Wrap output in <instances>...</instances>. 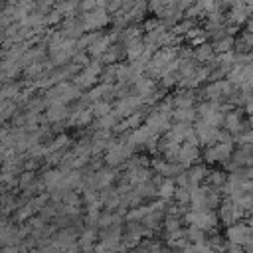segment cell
<instances>
[{
  "mask_svg": "<svg viewBox=\"0 0 253 253\" xmlns=\"http://www.w3.org/2000/svg\"><path fill=\"white\" fill-rule=\"evenodd\" d=\"M134 192L142 198V200H148V198H158V186L150 180V182H142V184H136L134 186Z\"/></svg>",
  "mask_w": 253,
  "mask_h": 253,
  "instance_id": "cell-29",
  "label": "cell"
},
{
  "mask_svg": "<svg viewBox=\"0 0 253 253\" xmlns=\"http://www.w3.org/2000/svg\"><path fill=\"white\" fill-rule=\"evenodd\" d=\"M101 202H103V208L105 210H111V211H117L121 208V194L117 188H107V190H101Z\"/></svg>",
  "mask_w": 253,
  "mask_h": 253,
  "instance_id": "cell-17",
  "label": "cell"
},
{
  "mask_svg": "<svg viewBox=\"0 0 253 253\" xmlns=\"http://www.w3.org/2000/svg\"><path fill=\"white\" fill-rule=\"evenodd\" d=\"M71 148V138L63 132V134H55V138L47 144V150H49V154H53V152H63V150H69Z\"/></svg>",
  "mask_w": 253,
  "mask_h": 253,
  "instance_id": "cell-26",
  "label": "cell"
},
{
  "mask_svg": "<svg viewBox=\"0 0 253 253\" xmlns=\"http://www.w3.org/2000/svg\"><path fill=\"white\" fill-rule=\"evenodd\" d=\"M174 202L180 204V206H184V208H190V204H192V192L188 188H176Z\"/></svg>",
  "mask_w": 253,
  "mask_h": 253,
  "instance_id": "cell-37",
  "label": "cell"
},
{
  "mask_svg": "<svg viewBox=\"0 0 253 253\" xmlns=\"http://www.w3.org/2000/svg\"><path fill=\"white\" fill-rule=\"evenodd\" d=\"M186 172L190 176V186H202V182H206V178L210 174L208 166H204V164H196V166L188 168Z\"/></svg>",
  "mask_w": 253,
  "mask_h": 253,
  "instance_id": "cell-22",
  "label": "cell"
},
{
  "mask_svg": "<svg viewBox=\"0 0 253 253\" xmlns=\"http://www.w3.org/2000/svg\"><path fill=\"white\" fill-rule=\"evenodd\" d=\"M0 243L2 247H10V245H20L22 237L18 231V223H12L10 219H2V229H0Z\"/></svg>",
  "mask_w": 253,
  "mask_h": 253,
  "instance_id": "cell-8",
  "label": "cell"
},
{
  "mask_svg": "<svg viewBox=\"0 0 253 253\" xmlns=\"http://www.w3.org/2000/svg\"><path fill=\"white\" fill-rule=\"evenodd\" d=\"M202 160V152H200V146H192V144H182V150H180V158H178V164L184 166L186 170L200 164Z\"/></svg>",
  "mask_w": 253,
  "mask_h": 253,
  "instance_id": "cell-9",
  "label": "cell"
},
{
  "mask_svg": "<svg viewBox=\"0 0 253 253\" xmlns=\"http://www.w3.org/2000/svg\"><path fill=\"white\" fill-rule=\"evenodd\" d=\"M227 253H245V249L241 247V245H229V249H227Z\"/></svg>",
  "mask_w": 253,
  "mask_h": 253,
  "instance_id": "cell-46",
  "label": "cell"
},
{
  "mask_svg": "<svg viewBox=\"0 0 253 253\" xmlns=\"http://www.w3.org/2000/svg\"><path fill=\"white\" fill-rule=\"evenodd\" d=\"M99 83H105V85H115L117 83V65H107L99 77Z\"/></svg>",
  "mask_w": 253,
  "mask_h": 253,
  "instance_id": "cell-34",
  "label": "cell"
},
{
  "mask_svg": "<svg viewBox=\"0 0 253 253\" xmlns=\"http://www.w3.org/2000/svg\"><path fill=\"white\" fill-rule=\"evenodd\" d=\"M123 4H125V2H119V0H111V2H107V12H109L111 16H115L117 12H121V10H123Z\"/></svg>",
  "mask_w": 253,
  "mask_h": 253,
  "instance_id": "cell-44",
  "label": "cell"
},
{
  "mask_svg": "<svg viewBox=\"0 0 253 253\" xmlns=\"http://www.w3.org/2000/svg\"><path fill=\"white\" fill-rule=\"evenodd\" d=\"M99 219H101V211H85V215H83L85 227L97 229V227H99Z\"/></svg>",
  "mask_w": 253,
  "mask_h": 253,
  "instance_id": "cell-42",
  "label": "cell"
},
{
  "mask_svg": "<svg viewBox=\"0 0 253 253\" xmlns=\"http://www.w3.org/2000/svg\"><path fill=\"white\" fill-rule=\"evenodd\" d=\"M152 136H158V134H154L146 125H142V126H138V128L126 132V142H128L134 150H138V148H146V144L150 142Z\"/></svg>",
  "mask_w": 253,
  "mask_h": 253,
  "instance_id": "cell-7",
  "label": "cell"
},
{
  "mask_svg": "<svg viewBox=\"0 0 253 253\" xmlns=\"http://www.w3.org/2000/svg\"><path fill=\"white\" fill-rule=\"evenodd\" d=\"M245 223H247V225L253 229V215H251V217H247V221H245Z\"/></svg>",
  "mask_w": 253,
  "mask_h": 253,
  "instance_id": "cell-49",
  "label": "cell"
},
{
  "mask_svg": "<svg viewBox=\"0 0 253 253\" xmlns=\"http://www.w3.org/2000/svg\"><path fill=\"white\" fill-rule=\"evenodd\" d=\"M174 107L176 109H196V99H198V91H190V89H178L174 95Z\"/></svg>",
  "mask_w": 253,
  "mask_h": 253,
  "instance_id": "cell-11",
  "label": "cell"
},
{
  "mask_svg": "<svg viewBox=\"0 0 253 253\" xmlns=\"http://www.w3.org/2000/svg\"><path fill=\"white\" fill-rule=\"evenodd\" d=\"M243 117H245V109H243V107H235L233 111H229V113L225 115V125H223V128L229 130V132L235 136V134L239 132V128H241Z\"/></svg>",
  "mask_w": 253,
  "mask_h": 253,
  "instance_id": "cell-16",
  "label": "cell"
},
{
  "mask_svg": "<svg viewBox=\"0 0 253 253\" xmlns=\"http://www.w3.org/2000/svg\"><path fill=\"white\" fill-rule=\"evenodd\" d=\"M176 182L170 180V178H164V182L158 186V200H164V202H170L174 200V194H176Z\"/></svg>",
  "mask_w": 253,
  "mask_h": 253,
  "instance_id": "cell-28",
  "label": "cell"
},
{
  "mask_svg": "<svg viewBox=\"0 0 253 253\" xmlns=\"http://www.w3.org/2000/svg\"><path fill=\"white\" fill-rule=\"evenodd\" d=\"M2 253H20V247L10 245V247H2Z\"/></svg>",
  "mask_w": 253,
  "mask_h": 253,
  "instance_id": "cell-47",
  "label": "cell"
},
{
  "mask_svg": "<svg viewBox=\"0 0 253 253\" xmlns=\"http://www.w3.org/2000/svg\"><path fill=\"white\" fill-rule=\"evenodd\" d=\"M148 12V4L146 2H134V8L130 10V16H132V24H138L142 22L144 14Z\"/></svg>",
  "mask_w": 253,
  "mask_h": 253,
  "instance_id": "cell-39",
  "label": "cell"
},
{
  "mask_svg": "<svg viewBox=\"0 0 253 253\" xmlns=\"http://www.w3.org/2000/svg\"><path fill=\"white\" fill-rule=\"evenodd\" d=\"M233 144H215V146H210V148H204L202 152V158L206 160V164H215V162H221L225 164L227 160H231L233 156Z\"/></svg>",
  "mask_w": 253,
  "mask_h": 253,
  "instance_id": "cell-4",
  "label": "cell"
},
{
  "mask_svg": "<svg viewBox=\"0 0 253 253\" xmlns=\"http://www.w3.org/2000/svg\"><path fill=\"white\" fill-rule=\"evenodd\" d=\"M162 229H164V235L176 233V231H180V229H182V219H180V217L166 215V217H164V225H162Z\"/></svg>",
  "mask_w": 253,
  "mask_h": 253,
  "instance_id": "cell-33",
  "label": "cell"
},
{
  "mask_svg": "<svg viewBox=\"0 0 253 253\" xmlns=\"http://www.w3.org/2000/svg\"><path fill=\"white\" fill-rule=\"evenodd\" d=\"M71 83H73V85H77L81 91H91L93 87H97V85H99V77H97V75H93V73H91V71H87V69H81V73H79V75H75Z\"/></svg>",
  "mask_w": 253,
  "mask_h": 253,
  "instance_id": "cell-18",
  "label": "cell"
},
{
  "mask_svg": "<svg viewBox=\"0 0 253 253\" xmlns=\"http://www.w3.org/2000/svg\"><path fill=\"white\" fill-rule=\"evenodd\" d=\"M97 241H99V229H93V227H85L83 231H81V235H79V247H81V251H85V249H93L95 245H97Z\"/></svg>",
  "mask_w": 253,
  "mask_h": 253,
  "instance_id": "cell-19",
  "label": "cell"
},
{
  "mask_svg": "<svg viewBox=\"0 0 253 253\" xmlns=\"http://www.w3.org/2000/svg\"><path fill=\"white\" fill-rule=\"evenodd\" d=\"M174 182H176L178 188H188V186H190V176H188V172H182L180 176H176Z\"/></svg>",
  "mask_w": 253,
  "mask_h": 253,
  "instance_id": "cell-45",
  "label": "cell"
},
{
  "mask_svg": "<svg viewBox=\"0 0 253 253\" xmlns=\"http://www.w3.org/2000/svg\"><path fill=\"white\" fill-rule=\"evenodd\" d=\"M130 253H148V251H146L144 247H140V245H138V247H134V249H132Z\"/></svg>",
  "mask_w": 253,
  "mask_h": 253,
  "instance_id": "cell-48",
  "label": "cell"
},
{
  "mask_svg": "<svg viewBox=\"0 0 253 253\" xmlns=\"http://www.w3.org/2000/svg\"><path fill=\"white\" fill-rule=\"evenodd\" d=\"M95 176H97V190L101 192V190L111 188L119 180V170L117 168H111V166H105L99 172H95Z\"/></svg>",
  "mask_w": 253,
  "mask_h": 253,
  "instance_id": "cell-15",
  "label": "cell"
},
{
  "mask_svg": "<svg viewBox=\"0 0 253 253\" xmlns=\"http://www.w3.org/2000/svg\"><path fill=\"white\" fill-rule=\"evenodd\" d=\"M123 223H125V217H123L119 211H111V210L101 211L99 229H107V227H113V225H123Z\"/></svg>",
  "mask_w": 253,
  "mask_h": 253,
  "instance_id": "cell-21",
  "label": "cell"
},
{
  "mask_svg": "<svg viewBox=\"0 0 253 253\" xmlns=\"http://www.w3.org/2000/svg\"><path fill=\"white\" fill-rule=\"evenodd\" d=\"M38 180V176H36V172H30V170H26L24 174H20V192H26L34 182Z\"/></svg>",
  "mask_w": 253,
  "mask_h": 253,
  "instance_id": "cell-41",
  "label": "cell"
},
{
  "mask_svg": "<svg viewBox=\"0 0 253 253\" xmlns=\"http://www.w3.org/2000/svg\"><path fill=\"white\" fill-rule=\"evenodd\" d=\"M180 79H182V75H180L178 71H174V73L164 75L158 83H160V87H162V89H166V91H168V89H172V87H178V85H180Z\"/></svg>",
  "mask_w": 253,
  "mask_h": 253,
  "instance_id": "cell-35",
  "label": "cell"
},
{
  "mask_svg": "<svg viewBox=\"0 0 253 253\" xmlns=\"http://www.w3.org/2000/svg\"><path fill=\"white\" fill-rule=\"evenodd\" d=\"M227 176H229V174H225L223 170H210V174H208V178H206V184L221 192V188H223L225 182H227Z\"/></svg>",
  "mask_w": 253,
  "mask_h": 253,
  "instance_id": "cell-27",
  "label": "cell"
},
{
  "mask_svg": "<svg viewBox=\"0 0 253 253\" xmlns=\"http://www.w3.org/2000/svg\"><path fill=\"white\" fill-rule=\"evenodd\" d=\"M140 26H142L144 34H148V32H154L156 28H160V26H162V22H160L158 18H148V20H144Z\"/></svg>",
  "mask_w": 253,
  "mask_h": 253,
  "instance_id": "cell-43",
  "label": "cell"
},
{
  "mask_svg": "<svg viewBox=\"0 0 253 253\" xmlns=\"http://www.w3.org/2000/svg\"><path fill=\"white\" fill-rule=\"evenodd\" d=\"M43 115H45V119H47V123H49V125H59V123H63V121H67V119H69L71 109H69L67 105L55 103V105L47 107V111H45Z\"/></svg>",
  "mask_w": 253,
  "mask_h": 253,
  "instance_id": "cell-12",
  "label": "cell"
},
{
  "mask_svg": "<svg viewBox=\"0 0 253 253\" xmlns=\"http://www.w3.org/2000/svg\"><path fill=\"white\" fill-rule=\"evenodd\" d=\"M251 57H253V53H251Z\"/></svg>",
  "mask_w": 253,
  "mask_h": 253,
  "instance_id": "cell-50",
  "label": "cell"
},
{
  "mask_svg": "<svg viewBox=\"0 0 253 253\" xmlns=\"http://www.w3.org/2000/svg\"><path fill=\"white\" fill-rule=\"evenodd\" d=\"M168 6H170V2L154 0V2H150V4H148V10H150V12L154 14V18L162 20V18H164V14H166V10H168Z\"/></svg>",
  "mask_w": 253,
  "mask_h": 253,
  "instance_id": "cell-38",
  "label": "cell"
},
{
  "mask_svg": "<svg viewBox=\"0 0 253 253\" xmlns=\"http://www.w3.org/2000/svg\"><path fill=\"white\" fill-rule=\"evenodd\" d=\"M194 57H196L198 63H211V61H215L217 53H215L213 45L208 42V43H204V45H200V47L194 49Z\"/></svg>",
  "mask_w": 253,
  "mask_h": 253,
  "instance_id": "cell-20",
  "label": "cell"
},
{
  "mask_svg": "<svg viewBox=\"0 0 253 253\" xmlns=\"http://www.w3.org/2000/svg\"><path fill=\"white\" fill-rule=\"evenodd\" d=\"M233 144L237 146H253V128L241 132V134H235L233 136Z\"/></svg>",
  "mask_w": 253,
  "mask_h": 253,
  "instance_id": "cell-40",
  "label": "cell"
},
{
  "mask_svg": "<svg viewBox=\"0 0 253 253\" xmlns=\"http://www.w3.org/2000/svg\"><path fill=\"white\" fill-rule=\"evenodd\" d=\"M16 113H20V107L14 101H2L0 103V117H2V123L4 125H8L14 119Z\"/></svg>",
  "mask_w": 253,
  "mask_h": 253,
  "instance_id": "cell-30",
  "label": "cell"
},
{
  "mask_svg": "<svg viewBox=\"0 0 253 253\" xmlns=\"http://www.w3.org/2000/svg\"><path fill=\"white\" fill-rule=\"evenodd\" d=\"M164 217H166V213L164 211H152V213H148L140 223L146 227V229H150V231H158V229H162V225H164Z\"/></svg>",
  "mask_w": 253,
  "mask_h": 253,
  "instance_id": "cell-23",
  "label": "cell"
},
{
  "mask_svg": "<svg viewBox=\"0 0 253 253\" xmlns=\"http://www.w3.org/2000/svg\"><path fill=\"white\" fill-rule=\"evenodd\" d=\"M63 176H65V172H61L59 168H43V170H42V180L45 182L47 194H51V192H55V190H61Z\"/></svg>",
  "mask_w": 253,
  "mask_h": 253,
  "instance_id": "cell-10",
  "label": "cell"
},
{
  "mask_svg": "<svg viewBox=\"0 0 253 253\" xmlns=\"http://www.w3.org/2000/svg\"><path fill=\"white\" fill-rule=\"evenodd\" d=\"M172 121H174V123L194 125V123L198 121V113H196V109H174V113H172Z\"/></svg>",
  "mask_w": 253,
  "mask_h": 253,
  "instance_id": "cell-25",
  "label": "cell"
},
{
  "mask_svg": "<svg viewBox=\"0 0 253 253\" xmlns=\"http://www.w3.org/2000/svg\"><path fill=\"white\" fill-rule=\"evenodd\" d=\"M217 217H219V223L225 225V229H227V227L239 223L243 217H247V213H245V210L239 206L237 200L223 198L221 204H219V208H217Z\"/></svg>",
  "mask_w": 253,
  "mask_h": 253,
  "instance_id": "cell-1",
  "label": "cell"
},
{
  "mask_svg": "<svg viewBox=\"0 0 253 253\" xmlns=\"http://www.w3.org/2000/svg\"><path fill=\"white\" fill-rule=\"evenodd\" d=\"M194 130H196L198 140H200V144H202V146L210 148V146H215V144H217V134H219V128H215V126L208 125L206 121L198 119V121L194 123Z\"/></svg>",
  "mask_w": 253,
  "mask_h": 253,
  "instance_id": "cell-5",
  "label": "cell"
},
{
  "mask_svg": "<svg viewBox=\"0 0 253 253\" xmlns=\"http://www.w3.org/2000/svg\"><path fill=\"white\" fill-rule=\"evenodd\" d=\"M249 237H253V229L245 221H239V223H235V225L225 229V239L229 243H233V245H241L243 247Z\"/></svg>",
  "mask_w": 253,
  "mask_h": 253,
  "instance_id": "cell-6",
  "label": "cell"
},
{
  "mask_svg": "<svg viewBox=\"0 0 253 253\" xmlns=\"http://www.w3.org/2000/svg\"><path fill=\"white\" fill-rule=\"evenodd\" d=\"M211 45H213V49H215L217 55L219 53H227V51H235V38L233 36H227V38H223L219 42H213Z\"/></svg>",
  "mask_w": 253,
  "mask_h": 253,
  "instance_id": "cell-32",
  "label": "cell"
},
{
  "mask_svg": "<svg viewBox=\"0 0 253 253\" xmlns=\"http://www.w3.org/2000/svg\"><path fill=\"white\" fill-rule=\"evenodd\" d=\"M235 53H253V34L241 32L235 38Z\"/></svg>",
  "mask_w": 253,
  "mask_h": 253,
  "instance_id": "cell-24",
  "label": "cell"
},
{
  "mask_svg": "<svg viewBox=\"0 0 253 253\" xmlns=\"http://www.w3.org/2000/svg\"><path fill=\"white\" fill-rule=\"evenodd\" d=\"M249 22V12L245 8V2H231V10L227 12V24L241 26Z\"/></svg>",
  "mask_w": 253,
  "mask_h": 253,
  "instance_id": "cell-13",
  "label": "cell"
},
{
  "mask_svg": "<svg viewBox=\"0 0 253 253\" xmlns=\"http://www.w3.org/2000/svg\"><path fill=\"white\" fill-rule=\"evenodd\" d=\"M81 18H83L85 34H89V32H101L105 26H109L113 22V16L107 10H103V8H97V10L89 12V14H81Z\"/></svg>",
  "mask_w": 253,
  "mask_h": 253,
  "instance_id": "cell-2",
  "label": "cell"
},
{
  "mask_svg": "<svg viewBox=\"0 0 253 253\" xmlns=\"http://www.w3.org/2000/svg\"><path fill=\"white\" fill-rule=\"evenodd\" d=\"M142 107H144V99H142V97H138V95H130V97H126V99L115 101L113 111H115V115L123 121V119H126V117H130V115L138 113Z\"/></svg>",
  "mask_w": 253,
  "mask_h": 253,
  "instance_id": "cell-3",
  "label": "cell"
},
{
  "mask_svg": "<svg viewBox=\"0 0 253 253\" xmlns=\"http://www.w3.org/2000/svg\"><path fill=\"white\" fill-rule=\"evenodd\" d=\"M89 111L93 113L95 119H101V117H105V115H109V113L113 111V105H109V103H105V101H99V103H93V105L89 107Z\"/></svg>",
  "mask_w": 253,
  "mask_h": 253,
  "instance_id": "cell-36",
  "label": "cell"
},
{
  "mask_svg": "<svg viewBox=\"0 0 253 253\" xmlns=\"http://www.w3.org/2000/svg\"><path fill=\"white\" fill-rule=\"evenodd\" d=\"M186 239L190 243H206L208 241V233L196 225H188L186 227Z\"/></svg>",
  "mask_w": 253,
  "mask_h": 253,
  "instance_id": "cell-31",
  "label": "cell"
},
{
  "mask_svg": "<svg viewBox=\"0 0 253 253\" xmlns=\"http://www.w3.org/2000/svg\"><path fill=\"white\" fill-rule=\"evenodd\" d=\"M156 89H158V85H156L154 79H150V77H146V75H140V77L136 79V83L132 85V95H138V97H142V99H148Z\"/></svg>",
  "mask_w": 253,
  "mask_h": 253,
  "instance_id": "cell-14",
  "label": "cell"
}]
</instances>
